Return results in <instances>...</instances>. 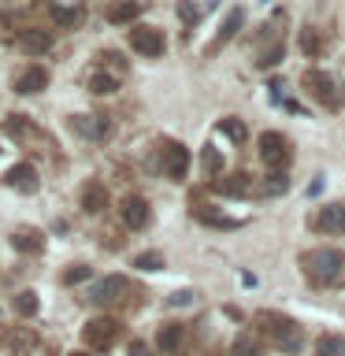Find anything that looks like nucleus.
<instances>
[{
	"mask_svg": "<svg viewBox=\"0 0 345 356\" xmlns=\"http://www.w3.org/2000/svg\"><path fill=\"white\" fill-rule=\"evenodd\" d=\"M219 130L227 134L234 145H241L245 138H249V130H245V122H241V119H223V122H219Z\"/></svg>",
	"mask_w": 345,
	"mask_h": 356,
	"instance_id": "2f4dec72",
	"label": "nucleus"
},
{
	"mask_svg": "<svg viewBox=\"0 0 345 356\" xmlns=\"http://www.w3.org/2000/svg\"><path fill=\"white\" fill-rule=\"evenodd\" d=\"M71 130L86 141H104L111 122H108V115H71Z\"/></svg>",
	"mask_w": 345,
	"mask_h": 356,
	"instance_id": "9b49d317",
	"label": "nucleus"
},
{
	"mask_svg": "<svg viewBox=\"0 0 345 356\" xmlns=\"http://www.w3.org/2000/svg\"><path fill=\"white\" fill-rule=\"evenodd\" d=\"M200 171H204V178H216L223 171V156L211 145H204V152H200Z\"/></svg>",
	"mask_w": 345,
	"mask_h": 356,
	"instance_id": "c85d7f7f",
	"label": "nucleus"
},
{
	"mask_svg": "<svg viewBox=\"0 0 345 356\" xmlns=\"http://www.w3.org/2000/svg\"><path fill=\"white\" fill-rule=\"evenodd\" d=\"M156 167H160L163 178L182 182L189 175V149L182 141H160V149H156Z\"/></svg>",
	"mask_w": 345,
	"mask_h": 356,
	"instance_id": "20e7f679",
	"label": "nucleus"
},
{
	"mask_svg": "<svg viewBox=\"0 0 345 356\" xmlns=\"http://www.w3.org/2000/svg\"><path fill=\"white\" fill-rule=\"evenodd\" d=\"M11 245H15V249L19 252H30V256H38L41 249H45V234L41 230H26V227H22V230H15V234H11Z\"/></svg>",
	"mask_w": 345,
	"mask_h": 356,
	"instance_id": "412c9836",
	"label": "nucleus"
},
{
	"mask_svg": "<svg viewBox=\"0 0 345 356\" xmlns=\"http://www.w3.org/2000/svg\"><path fill=\"white\" fill-rule=\"evenodd\" d=\"M119 219H122V227H127V230H145V227H149V219H152L149 200H141V197L119 200Z\"/></svg>",
	"mask_w": 345,
	"mask_h": 356,
	"instance_id": "9d476101",
	"label": "nucleus"
},
{
	"mask_svg": "<svg viewBox=\"0 0 345 356\" xmlns=\"http://www.w3.org/2000/svg\"><path fill=\"white\" fill-rule=\"evenodd\" d=\"M182 341H186V327H182V323H163V327L156 330V349H160L163 356H178Z\"/></svg>",
	"mask_w": 345,
	"mask_h": 356,
	"instance_id": "4468645a",
	"label": "nucleus"
},
{
	"mask_svg": "<svg viewBox=\"0 0 345 356\" xmlns=\"http://www.w3.org/2000/svg\"><path fill=\"white\" fill-rule=\"evenodd\" d=\"M286 189H289V178H286V171H271V175H267L260 186L252 189V193H256V197H282Z\"/></svg>",
	"mask_w": 345,
	"mask_h": 356,
	"instance_id": "393cba45",
	"label": "nucleus"
},
{
	"mask_svg": "<svg viewBox=\"0 0 345 356\" xmlns=\"http://www.w3.org/2000/svg\"><path fill=\"white\" fill-rule=\"evenodd\" d=\"M316 230L323 234H345V200H330L316 211Z\"/></svg>",
	"mask_w": 345,
	"mask_h": 356,
	"instance_id": "ddd939ff",
	"label": "nucleus"
},
{
	"mask_svg": "<svg viewBox=\"0 0 345 356\" xmlns=\"http://www.w3.org/2000/svg\"><path fill=\"white\" fill-rule=\"evenodd\" d=\"M241 22H245V15H241V8H238V11H230V15H227V22H223V26H219V33H216V41L208 44V56H216V52H223V44H227V41L234 38V33L241 30Z\"/></svg>",
	"mask_w": 345,
	"mask_h": 356,
	"instance_id": "aec40b11",
	"label": "nucleus"
},
{
	"mask_svg": "<svg viewBox=\"0 0 345 356\" xmlns=\"http://www.w3.org/2000/svg\"><path fill=\"white\" fill-rule=\"evenodd\" d=\"M38 308H41V300L33 289H22V293H15V312L19 316H38Z\"/></svg>",
	"mask_w": 345,
	"mask_h": 356,
	"instance_id": "c756f323",
	"label": "nucleus"
},
{
	"mask_svg": "<svg viewBox=\"0 0 345 356\" xmlns=\"http://www.w3.org/2000/svg\"><path fill=\"white\" fill-rule=\"evenodd\" d=\"M130 293V282L122 275H108V278H97V282H89L86 289V300L89 305H100V308H108V305H119L122 297Z\"/></svg>",
	"mask_w": 345,
	"mask_h": 356,
	"instance_id": "423d86ee",
	"label": "nucleus"
},
{
	"mask_svg": "<svg viewBox=\"0 0 345 356\" xmlns=\"http://www.w3.org/2000/svg\"><path fill=\"white\" fill-rule=\"evenodd\" d=\"M78 197H82V208L89 211V216H100V211L108 208V189H104V182H97V178H89Z\"/></svg>",
	"mask_w": 345,
	"mask_h": 356,
	"instance_id": "dca6fc26",
	"label": "nucleus"
},
{
	"mask_svg": "<svg viewBox=\"0 0 345 356\" xmlns=\"http://www.w3.org/2000/svg\"><path fill=\"white\" fill-rule=\"evenodd\" d=\"M189 300H193V293H189V289H182V293L167 297V305H171V308H178V305H189Z\"/></svg>",
	"mask_w": 345,
	"mask_h": 356,
	"instance_id": "f704fd0d",
	"label": "nucleus"
},
{
	"mask_svg": "<svg viewBox=\"0 0 345 356\" xmlns=\"http://www.w3.org/2000/svg\"><path fill=\"white\" fill-rule=\"evenodd\" d=\"M4 186L19 189V193H38V171H33L30 163H15V167L4 175Z\"/></svg>",
	"mask_w": 345,
	"mask_h": 356,
	"instance_id": "2eb2a0df",
	"label": "nucleus"
},
{
	"mask_svg": "<svg viewBox=\"0 0 345 356\" xmlns=\"http://www.w3.org/2000/svg\"><path fill=\"white\" fill-rule=\"evenodd\" d=\"M141 8H145V0H115V4L108 8V22H134L141 15Z\"/></svg>",
	"mask_w": 345,
	"mask_h": 356,
	"instance_id": "4be33fe9",
	"label": "nucleus"
},
{
	"mask_svg": "<svg viewBox=\"0 0 345 356\" xmlns=\"http://www.w3.org/2000/svg\"><path fill=\"white\" fill-rule=\"evenodd\" d=\"M300 264H305V275L316 286H334V282H342V275H345V256L338 249H330V245H319V249L305 252Z\"/></svg>",
	"mask_w": 345,
	"mask_h": 356,
	"instance_id": "f03ea898",
	"label": "nucleus"
},
{
	"mask_svg": "<svg viewBox=\"0 0 345 356\" xmlns=\"http://www.w3.org/2000/svg\"><path fill=\"white\" fill-rule=\"evenodd\" d=\"M230 356H260V345H256L252 334H238L230 345Z\"/></svg>",
	"mask_w": 345,
	"mask_h": 356,
	"instance_id": "7c9ffc66",
	"label": "nucleus"
},
{
	"mask_svg": "<svg viewBox=\"0 0 345 356\" xmlns=\"http://www.w3.org/2000/svg\"><path fill=\"white\" fill-rule=\"evenodd\" d=\"M4 130H8L15 141H22V145H33V149H41V152H49V149H52L49 134H41V130L33 127V122H30L26 115H8V119H4Z\"/></svg>",
	"mask_w": 345,
	"mask_h": 356,
	"instance_id": "6e6552de",
	"label": "nucleus"
},
{
	"mask_svg": "<svg viewBox=\"0 0 345 356\" xmlns=\"http://www.w3.org/2000/svg\"><path fill=\"white\" fill-rule=\"evenodd\" d=\"M130 356H149V345H145V341H134V345H130Z\"/></svg>",
	"mask_w": 345,
	"mask_h": 356,
	"instance_id": "c9c22d12",
	"label": "nucleus"
},
{
	"mask_svg": "<svg viewBox=\"0 0 345 356\" xmlns=\"http://www.w3.org/2000/svg\"><path fill=\"white\" fill-rule=\"evenodd\" d=\"M316 356H345V334H323L316 341Z\"/></svg>",
	"mask_w": 345,
	"mask_h": 356,
	"instance_id": "bb28decb",
	"label": "nucleus"
},
{
	"mask_svg": "<svg viewBox=\"0 0 345 356\" xmlns=\"http://www.w3.org/2000/svg\"><path fill=\"white\" fill-rule=\"evenodd\" d=\"M45 86H49V71H45L41 63H30V67H22V71L15 74V93H19V97L41 93Z\"/></svg>",
	"mask_w": 345,
	"mask_h": 356,
	"instance_id": "f8f14e48",
	"label": "nucleus"
},
{
	"mask_svg": "<svg viewBox=\"0 0 345 356\" xmlns=\"http://www.w3.org/2000/svg\"><path fill=\"white\" fill-rule=\"evenodd\" d=\"M89 278V264H71L63 271V286H78V282H86Z\"/></svg>",
	"mask_w": 345,
	"mask_h": 356,
	"instance_id": "473e14b6",
	"label": "nucleus"
},
{
	"mask_svg": "<svg viewBox=\"0 0 345 356\" xmlns=\"http://www.w3.org/2000/svg\"><path fill=\"white\" fill-rule=\"evenodd\" d=\"M297 44H300V52H305V56H312V60L323 52V41H319L316 26H305V30H300V33H297Z\"/></svg>",
	"mask_w": 345,
	"mask_h": 356,
	"instance_id": "cd10ccee",
	"label": "nucleus"
},
{
	"mask_svg": "<svg viewBox=\"0 0 345 356\" xmlns=\"http://www.w3.org/2000/svg\"><path fill=\"white\" fill-rule=\"evenodd\" d=\"M182 19H186V22H193V19H197V11L189 8V4H182Z\"/></svg>",
	"mask_w": 345,
	"mask_h": 356,
	"instance_id": "e433bc0d",
	"label": "nucleus"
},
{
	"mask_svg": "<svg viewBox=\"0 0 345 356\" xmlns=\"http://www.w3.org/2000/svg\"><path fill=\"white\" fill-rule=\"evenodd\" d=\"M134 267H138V271H160V267H163V256H160V252H141L138 260H134Z\"/></svg>",
	"mask_w": 345,
	"mask_h": 356,
	"instance_id": "72a5a7b5",
	"label": "nucleus"
},
{
	"mask_svg": "<svg viewBox=\"0 0 345 356\" xmlns=\"http://www.w3.org/2000/svg\"><path fill=\"white\" fill-rule=\"evenodd\" d=\"M22 52H30V56H41V52H49L52 49V33L49 30H38V26H30V30H22Z\"/></svg>",
	"mask_w": 345,
	"mask_h": 356,
	"instance_id": "a211bd4d",
	"label": "nucleus"
},
{
	"mask_svg": "<svg viewBox=\"0 0 345 356\" xmlns=\"http://www.w3.org/2000/svg\"><path fill=\"white\" fill-rule=\"evenodd\" d=\"M8 349H11V356H30L33 349H38V334H33L30 327H19L8 338Z\"/></svg>",
	"mask_w": 345,
	"mask_h": 356,
	"instance_id": "5701e85b",
	"label": "nucleus"
},
{
	"mask_svg": "<svg viewBox=\"0 0 345 356\" xmlns=\"http://www.w3.org/2000/svg\"><path fill=\"white\" fill-rule=\"evenodd\" d=\"M211 189L216 193H223V197H245V193H252V182H249V175H227V178H216L211 182Z\"/></svg>",
	"mask_w": 345,
	"mask_h": 356,
	"instance_id": "f3484780",
	"label": "nucleus"
},
{
	"mask_svg": "<svg viewBox=\"0 0 345 356\" xmlns=\"http://www.w3.org/2000/svg\"><path fill=\"white\" fill-rule=\"evenodd\" d=\"M130 44H134V52H141V56H149V60H156V56H163L167 38H163L160 26H145V22H138V26L130 30Z\"/></svg>",
	"mask_w": 345,
	"mask_h": 356,
	"instance_id": "1a4fd4ad",
	"label": "nucleus"
},
{
	"mask_svg": "<svg viewBox=\"0 0 345 356\" xmlns=\"http://www.w3.org/2000/svg\"><path fill=\"white\" fill-rule=\"evenodd\" d=\"M193 216L200 222H208V227H219V230H238L241 227V219H227V216H219V211H204V208H193Z\"/></svg>",
	"mask_w": 345,
	"mask_h": 356,
	"instance_id": "a878e982",
	"label": "nucleus"
},
{
	"mask_svg": "<svg viewBox=\"0 0 345 356\" xmlns=\"http://www.w3.org/2000/svg\"><path fill=\"white\" fill-rule=\"evenodd\" d=\"M300 86H305V93L316 100L319 108H327V111H338L342 108V89L334 86V78L327 71H305V78H300Z\"/></svg>",
	"mask_w": 345,
	"mask_h": 356,
	"instance_id": "7ed1b4c3",
	"label": "nucleus"
},
{
	"mask_svg": "<svg viewBox=\"0 0 345 356\" xmlns=\"http://www.w3.org/2000/svg\"><path fill=\"white\" fill-rule=\"evenodd\" d=\"M86 86L93 89V93H111V89H119V74L108 71V67H97V71H89Z\"/></svg>",
	"mask_w": 345,
	"mask_h": 356,
	"instance_id": "b1692460",
	"label": "nucleus"
},
{
	"mask_svg": "<svg viewBox=\"0 0 345 356\" xmlns=\"http://www.w3.org/2000/svg\"><path fill=\"white\" fill-rule=\"evenodd\" d=\"M52 19L60 26H78L82 22V0H52Z\"/></svg>",
	"mask_w": 345,
	"mask_h": 356,
	"instance_id": "6ab92c4d",
	"label": "nucleus"
},
{
	"mask_svg": "<svg viewBox=\"0 0 345 356\" xmlns=\"http://www.w3.org/2000/svg\"><path fill=\"white\" fill-rule=\"evenodd\" d=\"M260 160H264L267 171H286L289 160H294V152H289V141L282 138V134L267 130L264 138H260Z\"/></svg>",
	"mask_w": 345,
	"mask_h": 356,
	"instance_id": "0eeeda50",
	"label": "nucleus"
},
{
	"mask_svg": "<svg viewBox=\"0 0 345 356\" xmlns=\"http://www.w3.org/2000/svg\"><path fill=\"white\" fill-rule=\"evenodd\" d=\"M67 356H89V353H82V349H78V353H67Z\"/></svg>",
	"mask_w": 345,
	"mask_h": 356,
	"instance_id": "4c0bfd02",
	"label": "nucleus"
},
{
	"mask_svg": "<svg viewBox=\"0 0 345 356\" xmlns=\"http://www.w3.org/2000/svg\"><path fill=\"white\" fill-rule=\"evenodd\" d=\"M256 330H260V338H267L282 353H297L300 341H305L300 327L289 316H282V312H256Z\"/></svg>",
	"mask_w": 345,
	"mask_h": 356,
	"instance_id": "f257e3e1",
	"label": "nucleus"
},
{
	"mask_svg": "<svg viewBox=\"0 0 345 356\" xmlns=\"http://www.w3.org/2000/svg\"><path fill=\"white\" fill-rule=\"evenodd\" d=\"M122 338V327H119V319H108V316H100V319H89L86 327H82V341L89 345V349H97V353H104L111 349Z\"/></svg>",
	"mask_w": 345,
	"mask_h": 356,
	"instance_id": "39448f33",
	"label": "nucleus"
}]
</instances>
